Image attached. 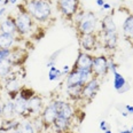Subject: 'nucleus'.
Masks as SVG:
<instances>
[{"instance_id":"f257e3e1","label":"nucleus","mask_w":133,"mask_h":133,"mask_svg":"<svg viewBox=\"0 0 133 133\" xmlns=\"http://www.w3.org/2000/svg\"><path fill=\"white\" fill-rule=\"evenodd\" d=\"M24 8L38 22H46L51 18L52 5L49 0H28Z\"/></svg>"},{"instance_id":"f03ea898","label":"nucleus","mask_w":133,"mask_h":133,"mask_svg":"<svg viewBox=\"0 0 133 133\" xmlns=\"http://www.w3.org/2000/svg\"><path fill=\"white\" fill-rule=\"evenodd\" d=\"M79 35H91L95 33L98 28V18L92 12H83L82 18L76 24Z\"/></svg>"},{"instance_id":"7ed1b4c3","label":"nucleus","mask_w":133,"mask_h":133,"mask_svg":"<svg viewBox=\"0 0 133 133\" xmlns=\"http://www.w3.org/2000/svg\"><path fill=\"white\" fill-rule=\"evenodd\" d=\"M94 77L92 69H76L71 68V71L66 76V85H80L84 86L85 84H87L91 79Z\"/></svg>"},{"instance_id":"20e7f679","label":"nucleus","mask_w":133,"mask_h":133,"mask_svg":"<svg viewBox=\"0 0 133 133\" xmlns=\"http://www.w3.org/2000/svg\"><path fill=\"white\" fill-rule=\"evenodd\" d=\"M15 23H16V29H17L18 35L25 36L31 32L32 26H33V18L25 10V8H24V10L17 13V15L15 17Z\"/></svg>"},{"instance_id":"39448f33","label":"nucleus","mask_w":133,"mask_h":133,"mask_svg":"<svg viewBox=\"0 0 133 133\" xmlns=\"http://www.w3.org/2000/svg\"><path fill=\"white\" fill-rule=\"evenodd\" d=\"M56 6L64 17L72 20L79 10V0H57Z\"/></svg>"},{"instance_id":"423d86ee","label":"nucleus","mask_w":133,"mask_h":133,"mask_svg":"<svg viewBox=\"0 0 133 133\" xmlns=\"http://www.w3.org/2000/svg\"><path fill=\"white\" fill-rule=\"evenodd\" d=\"M92 71L94 77L96 78H103L106 77L109 69H108V59L104 55H98L93 57V64H92Z\"/></svg>"},{"instance_id":"0eeeda50","label":"nucleus","mask_w":133,"mask_h":133,"mask_svg":"<svg viewBox=\"0 0 133 133\" xmlns=\"http://www.w3.org/2000/svg\"><path fill=\"white\" fill-rule=\"evenodd\" d=\"M100 90V79L96 77H93L87 84L84 85L83 87V93H82V99L87 100V101H92L95 98Z\"/></svg>"},{"instance_id":"6e6552de","label":"nucleus","mask_w":133,"mask_h":133,"mask_svg":"<svg viewBox=\"0 0 133 133\" xmlns=\"http://www.w3.org/2000/svg\"><path fill=\"white\" fill-rule=\"evenodd\" d=\"M98 44V37L95 33L91 35H79V45L83 52H92L96 48Z\"/></svg>"},{"instance_id":"1a4fd4ad","label":"nucleus","mask_w":133,"mask_h":133,"mask_svg":"<svg viewBox=\"0 0 133 133\" xmlns=\"http://www.w3.org/2000/svg\"><path fill=\"white\" fill-rule=\"evenodd\" d=\"M28 55H29V53H28L24 48H21V47H14V48H12L9 62L12 63L13 66H21L26 61Z\"/></svg>"},{"instance_id":"9d476101","label":"nucleus","mask_w":133,"mask_h":133,"mask_svg":"<svg viewBox=\"0 0 133 133\" xmlns=\"http://www.w3.org/2000/svg\"><path fill=\"white\" fill-rule=\"evenodd\" d=\"M53 102L55 104V108H56L57 116L71 121V118H72L75 115L71 104L65 101H60V100H56V101H53Z\"/></svg>"},{"instance_id":"9b49d317","label":"nucleus","mask_w":133,"mask_h":133,"mask_svg":"<svg viewBox=\"0 0 133 133\" xmlns=\"http://www.w3.org/2000/svg\"><path fill=\"white\" fill-rule=\"evenodd\" d=\"M92 64H93V56H91L86 52L80 51L77 60L75 61L72 68L86 70V69H92Z\"/></svg>"},{"instance_id":"f8f14e48","label":"nucleus","mask_w":133,"mask_h":133,"mask_svg":"<svg viewBox=\"0 0 133 133\" xmlns=\"http://www.w3.org/2000/svg\"><path fill=\"white\" fill-rule=\"evenodd\" d=\"M56 117H57V111H56L54 102H52L51 104H48L47 107L44 108L43 112H41V121H43V123L46 126L53 125Z\"/></svg>"},{"instance_id":"ddd939ff","label":"nucleus","mask_w":133,"mask_h":133,"mask_svg":"<svg viewBox=\"0 0 133 133\" xmlns=\"http://www.w3.org/2000/svg\"><path fill=\"white\" fill-rule=\"evenodd\" d=\"M28 104V114L29 116L31 115H39L43 112V100L40 96L33 95L30 100L26 101Z\"/></svg>"},{"instance_id":"4468645a","label":"nucleus","mask_w":133,"mask_h":133,"mask_svg":"<svg viewBox=\"0 0 133 133\" xmlns=\"http://www.w3.org/2000/svg\"><path fill=\"white\" fill-rule=\"evenodd\" d=\"M22 88L21 86V83L16 77H9L7 78V82H6V91L9 94L10 99L12 100H15L16 98L18 96V93H20V90Z\"/></svg>"},{"instance_id":"2eb2a0df","label":"nucleus","mask_w":133,"mask_h":133,"mask_svg":"<svg viewBox=\"0 0 133 133\" xmlns=\"http://www.w3.org/2000/svg\"><path fill=\"white\" fill-rule=\"evenodd\" d=\"M114 77V87L118 93H125L130 90V84L127 83V80L124 78V76H122L118 71H115L112 74Z\"/></svg>"},{"instance_id":"dca6fc26","label":"nucleus","mask_w":133,"mask_h":133,"mask_svg":"<svg viewBox=\"0 0 133 133\" xmlns=\"http://www.w3.org/2000/svg\"><path fill=\"white\" fill-rule=\"evenodd\" d=\"M101 35L103 39V47L107 51H114L118 44V32H101Z\"/></svg>"},{"instance_id":"f3484780","label":"nucleus","mask_w":133,"mask_h":133,"mask_svg":"<svg viewBox=\"0 0 133 133\" xmlns=\"http://www.w3.org/2000/svg\"><path fill=\"white\" fill-rule=\"evenodd\" d=\"M0 33H8V35H16L17 29H16L15 18L8 16L4 21L0 22Z\"/></svg>"},{"instance_id":"a211bd4d","label":"nucleus","mask_w":133,"mask_h":133,"mask_svg":"<svg viewBox=\"0 0 133 133\" xmlns=\"http://www.w3.org/2000/svg\"><path fill=\"white\" fill-rule=\"evenodd\" d=\"M101 32H117V25L110 14L106 15L101 20Z\"/></svg>"},{"instance_id":"6ab92c4d","label":"nucleus","mask_w":133,"mask_h":133,"mask_svg":"<svg viewBox=\"0 0 133 133\" xmlns=\"http://www.w3.org/2000/svg\"><path fill=\"white\" fill-rule=\"evenodd\" d=\"M14 104H15V112L16 116H20V117H29V114H28V104L26 101L21 98H16L14 100Z\"/></svg>"},{"instance_id":"aec40b11","label":"nucleus","mask_w":133,"mask_h":133,"mask_svg":"<svg viewBox=\"0 0 133 133\" xmlns=\"http://www.w3.org/2000/svg\"><path fill=\"white\" fill-rule=\"evenodd\" d=\"M16 116L14 100L7 101L2 104V119H13Z\"/></svg>"},{"instance_id":"412c9836","label":"nucleus","mask_w":133,"mask_h":133,"mask_svg":"<svg viewBox=\"0 0 133 133\" xmlns=\"http://www.w3.org/2000/svg\"><path fill=\"white\" fill-rule=\"evenodd\" d=\"M123 35L127 39H133V14H130L124 21Z\"/></svg>"},{"instance_id":"4be33fe9","label":"nucleus","mask_w":133,"mask_h":133,"mask_svg":"<svg viewBox=\"0 0 133 133\" xmlns=\"http://www.w3.org/2000/svg\"><path fill=\"white\" fill-rule=\"evenodd\" d=\"M21 125V122L18 119H2L1 122V127L0 130H2L4 132H12L14 130H18V127Z\"/></svg>"},{"instance_id":"5701e85b","label":"nucleus","mask_w":133,"mask_h":133,"mask_svg":"<svg viewBox=\"0 0 133 133\" xmlns=\"http://www.w3.org/2000/svg\"><path fill=\"white\" fill-rule=\"evenodd\" d=\"M53 125L55 127V130L59 132H66L69 131L70 129V125H71V121L70 119H66V118H63V117H59L57 116L56 119L54 121Z\"/></svg>"},{"instance_id":"b1692460","label":"nucleus","mask_w":133,"mask_h":133,"mask_svg":"<svg viewBox=\"0 0 133 133\" xmlns=\"http://www.w3.org/2000/svg\"><path fill=\"white\" fill-rule=\"evenodd\" d=\"M83 87L80 85H66V93L71 100H79L82 99Z\"/></svg>"},{"instance_id":"393cba45","label":"nucleus","mask_w":133,"mask_h":133,"mask_svg":"<svg viewBox=\"0 0 133 133\" xmlns=\"http://www.w3.org/2000/svg\"><path fill=\"white\" fill-rule=\"evenodd\" d=\"M15 40V35L0 33V48H12Z\"/></svg>"},{"instance_id":"a878e982","label":"nucleus","mask_w":133,"mask_h":133,"mask_svg":"<svg viewBox=\"0 0 133 133\" xmlns=\"http://www.w3.org/2000/svg\"><path fill=\"white\" fill-rule=\"evenodd\" d=\"M13 65L9 62V60L7 61H0V78L5 79L12 74Z\"/></svg>"},{"instance_id":"bb28decb","label":"nucleus","mask_w":133,"mask_h":133,"mask_svg":"<svg viewBox=\"0 0 133 133\" xmlns=\"http://www.w3.org/2000/svg\"><path fill=\"white\" fill-rule=\"evenodd\" d=\"M62 74H61V69H59L57 66H52L48 70V79L51 82H57L62 78Z\"/></svg>"},{"instance_id":"cd10ccee","label":"nucleus","mask_w":133,"mask_h":133,"mask_svg":"<svg viewBox=\"0 0 133 133\" xmlns=\"http://www.w3.org/2000/svg\"><path fill=\"white\" fill-rule=\"evenodd\" d=\"M18 130L21 131V133H36V129L33 126V124L30 121H24L21 123Z\"/></svg>"},{"instance_id":"c85d7f7f","label":"nucleus","mask_w":133,"mask_h":133,"mask_svg":"<svg viewBox=\"0 0 133 133\" xmlns=\"http://www.w3.org/2000/svg\"><path fill=\"white\" fill-rule=\"evenodd\" d=\"M33 95H36L35 91H33L32 88H29V87H22L20 90V93H18V98L25 100V101L30 100Z\"/></svg>"},{"instance_id":"c756f323","label":"nucleus","mask_w":133,"mask_h":133,"mask_svg":"<svg viewBox=\"0 0 133 133\" xmlns=\"http://www.w3.org/2000/svg\"><path fill=\"white\" fill-rule=\"evenodd\" d=\"M62 51H63V49L60 48L59 51H55L53 54L49 55L48 61H47V63H46V66H47V68L49 69V68H52V66H55V64H56V61H57V57H59V55L62 53Z\"/></svg>"},{"instance_id":"7c9ffc66","label":"nucleus","mask_w":133,"mask_h":133,"mask_svg":"<svg viewBox=\"0 0 133 133\" xmlns=\"http://www.w3.org/2000/svg\"><path fill=\"white\" fill-rule=\"evenodd\" d=\"M12 48H0V61H7L10 57Z\"/></svg>"},{"instance_id":"2f4dec72","label":"nucleus","mask_w":133,"mask_h":133,"mask_svg":"<svg viewBox=\"0 0 133 133\" xmlns=\"http://www.w3.org/2000/svg\"><path fill=\"white\" fill-rule=\"evenodd\" d=\"M108 69H109L110 72H115V71H117V64L115 63V61L112 59H108Z\"/></svg>"},{"instance_id":"473e14b6","label":"nucleus","mask_w":133,"mask_h":133,"mask_svg":"<svg viewBox=\"0 0 133 133\" xmlns=\"http://www.w3.org/2000/svg\"><path fill=\"white\" fill-rule=\"evenodd\" d=\"M99 127H100V130H101L102 132H104V131H107V130H109V129H110L109 124H108V123H107V121H104V119H102L101 122H100Z\"/></svg>"},{"instance_id":"72a5a7b5","label":"nucleus","mask_w":133,"mask_h":133,"mask_svg":"<svg viewBox=\"0 0 133 133\" xmlns=\"http://www.w3.org/2000/svg\"><path fill=\"white\" fill-rule=\"evenodd\" d=\"M70 71H71V68L68 64L63 65V68L61 69V74H62V76H68V74L70 72Z\"/></svg>"},{"instance_id":"f704fd0d","label":"nucleus","mask_w":133,"mask_h":133,"mask_svg":"<svg viewBox=\"0 0 133 133\" xmlns=\"http://www.w3.org/2000/svg\"><path fill=\"white\" fill-rule=\"evenodd\" d=\"M124 108H125V110L127 111V114H129V115H132V114H133V106H130V104H125V106H124Z\"/></svg>"},{"instance_id":"c9c22d12","label":"nucleus","mask_w":133,"mask_h":133,"mask_svg":"<svg viewBox=\"0 0 133 133\" xmlns=\"http://www.w3.org/2000/svg\"><path fill=\"white\" fill-rule=\"evenodd\" d=\"M106 4V1H104V0H96V5H98L99 7H103V5Z\"/></svg>"},{"instance_id":"e433bc0d","label":"nucleus","mask_w":133,"mask_h":133,"mask_svg":"<svg viewBox=\"0 0 133 133\" xmlns=\"http://www.w3.org/2000/svg\"><path fill=\"white\" fill-rule=\"evenodd\" d=\"M110 8H111V6H110L109 4H107V2H106V4L103 5V7L101 8V9H102V10H110Z\"/></svg>"},{"instance_id":"4c0bfd02","label":"nucleus","mask_w":133,"mask_h":133,"mask_svg":"<svg viewBox=\"0 0 133 133\" xmlns=\"http://www.w3.org/2000/svg\"><path fill=\"white\" fill-rule=\"evenodd\" d=\"M8 5V0H0V7H6Z\"/></svg>"},{"instance_id":"58836bf2","label":"nucleus","mask_w":133,"mask_h":133,"mask_svg":"<svg viewBox=\"0 0 133 133\" xmlns=\"http://www.w3.org/2000/svg\"><path fill=\"white\" fill-rule=\"evenodd\" d=\"M5 13H6V7H0V17L4 16Z\"/></svg>"},{"instance_id":"ea45409f","label":"nucleus","mask_w":133,"mask_h":133,"mask_svg":"<svg viewBox=\"0 0 133 133\" xmlns=\"http://www.w3.org/2000/svg\"><path fill=\"white\" fill-rule=\"evenodd\" d=\"M18 2V0H8V4L9 5H16Z\"/></svg>"},{"instance_id":"a19ab883","label":"nucleus","mask_w":133,"mask_h":133,"mask_svg":"<svg viewBox=\"0 0 133 133\" xmlns=\"http://www.w3.org/2000/svg\"><path fill=\"white\" fill-rule=\"evenodd\" d=\"M121 114H122V115L124 116V117H127V116H129V114H127V111H126V110H123V111H122Z\"/></svg>"},{"instance_id":"79ce46f5","label":"nucleus","mask_w":133,"mask_h":133,"mask_svg":"<svg viewBox=\"0 0 133 133\" xmlns=\"http://www.w3.org/2000/svg\"><path fill=\"white\" fill-rule=\"evenodd\" d=\"M119 133H132L131 130H123V131H119Z\"/></svg>"},{"instance_id":"37998d69","label":"nucleus","mask_w":133,"mask_h":133,"mask_svg":"<svg viewBox=\"0 0 133 133\" xmlns=\"http://www.w3.org/2000/svg\"><path fill=\"white\" fill-rule=\"evenodd\" d=\"M0 118H2V103H0Z\"/></svg>"},{"instance_id":"c03bdc74","label":"nucleus","mask_w":133,"mask_h":133,"mask_svg":"<svg viewBox=\"0 0 133 133\" xmlns=\"http://www.w3.org/2000/svg\"><path fill=\"white\" fill-rule=\"evenodd\" d=\"M9 133H21V131H20V130H14V131L9 132Z\"/></svg>"},{"instance_id":"a18cd8bd","label":"nucleus","mask_w":133,"mask_h":133,"mask_svg":"<svg viewBox=\"0 0 133 133\" xmlns=\"http://www.w3.org/2000/svg\"><path fill=\"white\" fill-rule=\"evenodd\" d=\"M103 133H112V131H111V130L109 129V130H107V131H104Z\"/></svg>"},{"instance_id":"49530a36","label":"nucleus","mask_w":133,"mask_h":133,"mask_svg":"<svg viewBox=\"0 0 133 133\" xmlns=\"http://www.w3.org/2000/svg\"><path fill=\"white\" fill-rule=\"evenodd\" d=\"M130 130H131V132H132V133H133V125H132V126H131V129H130Z\"/></svg>"},{"instance_id":"de8ad7c7","label":"nucleus","mask_w":133,"mask_h":133,"mask_svg":"<svg viewBox=\"0 0 133 133\" xmlns=\"http://www.w3.org/2000/svg\"><path fill=\"white\" fill-rule=\"evenodd\" d=\"M0 133H6V132H4V131H2V130H0Z\"/></svg>"}]
</instances>
